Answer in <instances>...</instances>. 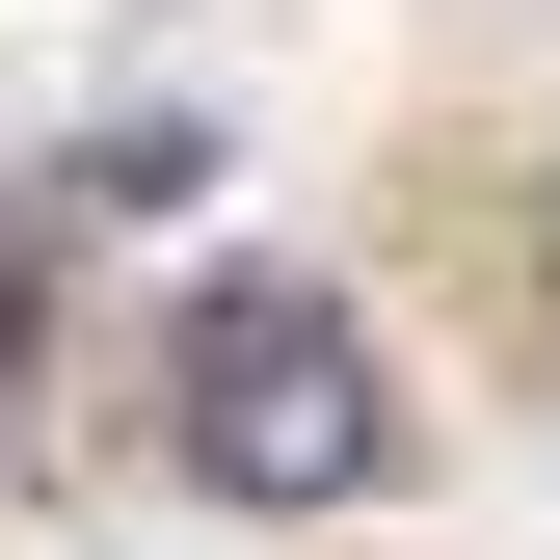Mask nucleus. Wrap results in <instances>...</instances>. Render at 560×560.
I'll use <instances>...</instances> for the list:
<instances>
[{
	"mask_svg": "<svg viewBox=\"0 0 560 560\" xmlns=\"http://www.w3.org/2000/svg\"><path fill=\"white\" fill-rule=\"evenodd\" d=\"M187 480H214V508H374L400 480V374L374 347H347V294H187Z\"/></svg>",
	"mask_w": 560,
	"mask_h": 560,
	"instance_id": "1",
	"label": "nucleus"
},
{
	"mask_svg": "<svg viewBox=\"0 0 560 560\" xmlns=\"http://www.w3.org/2000/svg\"><path fill=\"white\" fill-rule=\"evenodd\" d=\"M0 374H27V294H0Z\"/></svg>",
	"mask_w": 560,
	"mask_h": 560,
	"instance_id": "2",
	"label": "nucleus"
},
{
	"mask_svg": "<svg viewBox=\"0 0 560 560\" xmlns=\"http://www.w3.org/2000/svg\"><path fill=\"white\" fill-rule=\"evenodd\" d=\"M534 241H560V214H534Z\"/></svg>",
	"mask_w": 560,
	"mask_h": 560,
	"instance_id": "3",
	"label": "nucleus"
}]
</instances>
